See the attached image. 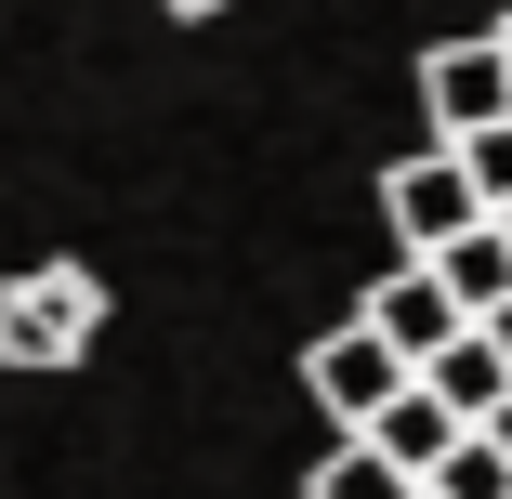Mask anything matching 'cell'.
<instances>
[{
  "instance_id": "cell-1",
  "label": "cell",
  "mask_w": 512,
  "mask_h": 499,
  "mask_svg": "<svg viewBox=\"0 0 512 499\" xmlns=\"http://www.w3.org/2000/svg\"><path fill=\"white\" fill-rule=\"evenodd\" d=\"M92 342H106V276H92V263L0 276V368H79Z\"/></svg>"
},
{
  "instance_id": "cell-2",
  "label": "cell",
  "mask_w": 512,
  "mask_h": 499,
  "mask_svg": "<svg viewBox=\"0 0 512 499\" xmlns=\"http://www.w3.org/2000/svg\"><path fill=\"white\" fill-rule=\"evenodd\" d=\"M381 224L407 237V263H434V250H460V237L486 224V197H473V171H460L447 145H421V158L381 171Z\"/></svg>"
},
{
  "instance_id": "cell-3",
  "label": "cell",
  "mask_w": 512,
  "mask_h": 499,
  "mask_svg": "<svg viewBox=\"0 0 512 499\" xmlns=\"http://www.w3.org/2000/svg\"><path fill=\"white\" fill-rule=\"evenodd\" d=\"M421 119H434V145H473V132L512 119V53H499V27L421 53Z\"/></svg>"
},
{
  "instance_id": "cell-4",
  "label": "cell",
  "mask_w": 512,
  "mask_h": 499,
  "mask_svg": "<svg viewBox=\"0 0 512 499\" xmlns=\"http://www.w3.org/2000/svg\"><path fill=\"white\" fill-rule=\"evenodd\" d=\"M302 394H316V421H329V434H368L394 394H407V368H394L368 329H316V342H302Z\"/></svg>"
},
{
  "instance_id": "cell-5",
  "label": "cell",
  "mask_w": 512,
  "mask_h": 499,
  "mask_svg": "<svg viewBox=\"0 0 512 499\" xmlns=\"http://www.w3.org/2000/svg\"><path fill=\"white\" fill-rule=\"evenodd\" d=\"M355 329H368V342H381V355H394L407 381H421V368H434V355H447V342L473 329V316H460L447 289H434V263H394V276L368 289V303H355Z\"/></svg>"
},
{
  "instance_id": "cell-6",
  "label": "cell",
  "mask_w": 512,
  "mask_h": 499,
  "mask_svg": "<svg viewBox=\"0 0 512 499\" xmlns=\"http://www.w3.org/2000/svg\"><path fill=\"white\" fill-rule=\"evenodd\" d=\"M355 447H381V460H394V473H407V486H434V473H447V460H460V421H447V408H434V394H421V381H407V394H394V408H381V421H368V434H355Z\"/></svg>"
},
{
  "instance_id": "cell-7",
  "label": "cell",
  "mask_w": 512,
  "mask_h": 499,
  "mask_svg": "<svg viewBox=\"0 0 512 499\" xmlns=\"http://www.w3.org/2000/svg\"><path fill=\"white\" fill-rule=\"evenodd\" d=\"M421 394H434V408H447V421H460V434H486V421H499V408H512V368H499V355H486V329H460V342H447V355H434V368H421Z\"/></svg>"
},
{
  "instance_id": "cell-8",
  "label": "cell",
  "mask_w": 512,
  "mask_h": 499,
  "mask_svg": "<svg viewBox=\"0 0 512 499\" xmlns=\"http://www.w3.org/2000/svg\"><path fill=\"white\" fill-rule=\"evenodd\" d=\"M434 289H447V303H460V316L486 329V316L512 303V237H499V224H473L460 250H434Z\"/></svg>"
},
{
  "instance_id": "cell-9",
  "label": "cell",
  "mask_w": 512,
  "mask_h": 499,
  "mask_svg": "<svg viewBox=\"0 0 512 499\" xmlns=\"http://www.w3.org/2000/svg\"><path fill=\"white\" fill-rule=\"evenodd\" d=\"M302 499H421V486H407L381 447H355V434H329L316 447V473H302Z\"/></svg>"
},
{
  "instance_id": "cell-10",
  "label": "cell",
  "mask_w": 512,
  "mask_h": 499,
  "mask_svg": "<svg viewBox=\"0 0 512 499\" xmlns=\"http://www.w3.org/2000/svg\"><path fill=\"white\" fill-rule=\"evenodd\" d=\"M421 499H512V460H499L486 434H460V460H447V473H434Z\"/></svg>"
},
{
  "instance_id": "cell-11",
  "label": "cell",
  "mask_w": 512,
  "mask_h": 499,
  "mask_svg": "<svg viewBox=\"0 0 512 499\" xmlns=\"http://www.w3.org/2000/svg\"><path fill=\"white\" fill-rule=\"evenodd\" d=\"M447 158L473 171V197H486V224H499V211H512V119H499V132H473V145H447Z\"/></svg>"
},
{
  "instance_id": "cell-12",
  "label": "cell",
  "mask_w": 512,
  "mask_h": 499,
  "mask_svg": "<svg viewBox=\"0 0 512 499\" xmlns=\"http://www.w3.org/2000/svg\"><path fill=\"white\" fill-rule=\"evenodd\" d=\"M486 355H499V368H512V303H499V316H486Z\"/></svg>"
},
{
  "instance_id": "cell-13",
  "label": "cell",
  "mask_w": 512,
  "mask_h": 499,
  "mask_svg": "<svg viewBox=\"0 0 512 499\" xmlns=\"http://www.w3.org/2000/svg\"><path fill=\"white\" fill-rule=\"evenodd\" d=\"M486 447H499V460H512V408H499V421H486Z\"/></svg>"
},
{
  "instance_id": "cell-14",
  "label": "cell",
  "mask_w": 512,
  "mask_h": 499,
  "mask_svg": "<svg viewBox=\"0 0 512 499\" xmlns=\"http://www.w3.org/2000/svg\"><path fill=\"white\" fill-rule=\"evenodd\" d=\"M158 14H224V0H158Z\"/></svg>"
},
{
  "instance_id": "cell-15",
  "label": "cell",
  "mask_w": 512,
  "mask_h": 499,
  "mask_svg": "<svg viewBox=\"0 0 512 499\" xmlns=\"http://www.w3.org/2000/svg\"><path fill=\"white\" fill-rule=\"evenodd\" d=\"M499 237H512V211H499Z\"/></svg>"
},
{
  "instance_id": "cell-16",
  "label": "cell",
  "mask_w": 512,
  "mask_h": 499,
  "mask_svg": "<svg viewBox=\"0 0 512 499\" xmlns=\"http://www.w3.org/2000/svg\"><path fill=\"white\" fill-rule=\"evenodd\" d=\"M499 53H512V27H499Z\"/></svg>"
}]
</instances>
